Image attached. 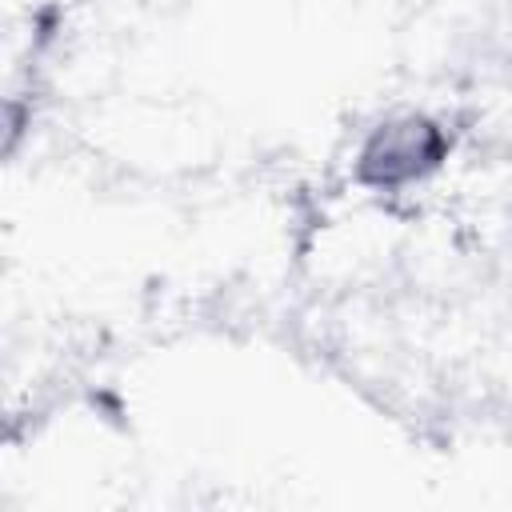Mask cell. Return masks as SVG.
Masks as SVG:
<instances>
[{"mask_svg": "<svg viewBox=\"0 0 512 512\" xmlns=\"http://www.w3.org/2000/svg\"><path fill=\"white\" fill-rule=\"evenodd\" d=\"M448 152H452V136L444 132L440 120L424 112H400L376 124L360 144L356 180L376 192H396L440 172Z\"/></svg>", "mask_w": 512, "mask_h": 512, "instance_id": "1", "label": "cell"}]
</instances>
